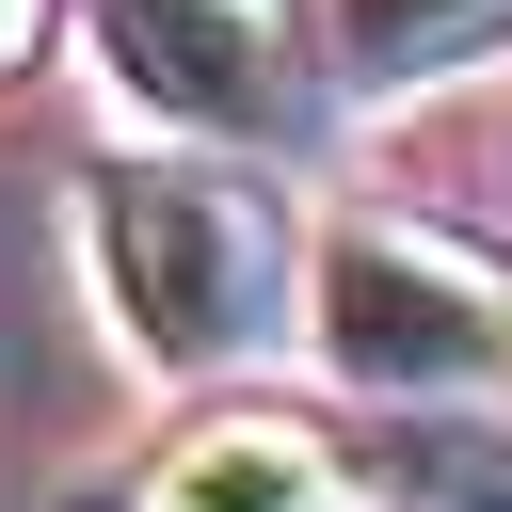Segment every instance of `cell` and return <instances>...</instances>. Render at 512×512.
I'll list each match as a JSON object with an SVG mask.
<instances>
[{"mask_svg": "<svg viewBox=\"0 0 512 512\" xmlns=\"http://www.w3.org/2000/svg\"><path fill=\"white\" fill-rule=\"evenodd\" d=\"M96 512H368V480L336 464L320 416H272V400H224V416H176Z\"/></svg>", "mask_w": 512, "mask_h": 512, "instance_id": "4", "label": "cell"}, {"mask_svg": "<svg viewBox=\"0 0 512 512\" xmlns=\"http://www.w3.org/2000/svg\"><path fill=\"white\" fill-rule=\"evenodd\" d=\"M320 48L352 96H416L448 64H496L512 48V0H320Z\"/></svg>", "mask_w": 512, "mask_h": 512, "instance_id": "5", "label": "cell"}, {"mask_svg": "<svg viewBox=\"0 0 512 512\" xmlns=\"http://www.w3.org/2000/svg\"><path fill=\"white\" fill-rule=\"evenodd\" d=\"M48 16H64V0H0V80H16L32 48H48Z\"/></svg>", "mask_w": 512, "mask_h": 512, "instance_id": "7", "label": "cell"}, {"mask_svg": "<svg viewBox=\"0 0 512 512\" xmlns=\"http://www.w3.org/2000/svg\"><path fill=\"white\" fill-rule=\"evenodd\" d=\"M304 336H320L336 384H368V400H400V416L512 400V272L464 256V240H432V224H384V208L320 224V256H304Z\"/></svg>", "mask_w": 512, "mask_h": 512, "instance_id": "2", "label": "cell"}, {"mask_svg": "<svg viewBox=\"0 0 512 512\" xmlns=\"http://www.w3.org/2000/svg\"><path fill=\"white\" fill-rule=\"evenodd\" d=\"M80 240H96V304L128 336V368L208 384L240 352H272L288 320V224L240 176V144H144L80 176Z\"/></svg>", "mask_w": 512, "mask_h": 512, "instance_id": "1", "label": "cell"}, {"mask_svg": "<svg viewBox=\"0 0 512 512\" xmlns=\"http://www.w3.org/2000/svg\"><path fill=\"white\" fill-rule=\"evenodd\" d=\"M384 496L400 512H512V400H448L432 432H400Z\"/></svg>", "mask_w": 512, "mask_h": 512, "instance_id": "6", "label": "cell"}, {"mask_svg": "<svg viewBox=\"0 0 512 512\" xmlns=\"http://www.w3.org/2000/svg\"><path fill=\"white\" fill-rule=\"evenodd\" d=\"M80 48H96V80H112L144 128H176V144L288 160V144L336 128L304 0H80Z\"/></svg>", "mask_w": 512, "mask_h": 512, "instance_id": "3", "label": "cell"}]
</instances>
